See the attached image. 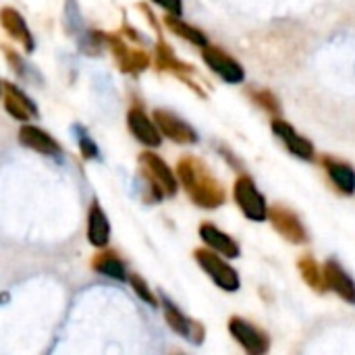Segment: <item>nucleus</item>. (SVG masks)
Here are the masks:
<instances>
[{"instance_id":"obj_3","label":"nucleus","mask_w":355,"mask_h":355,"mask_svg":"<svg viewBox=\"0 0 355 355\" xmlns=\"http://www.w3.org/2000/svg\"><path fill=\"white\" fill-rule=\"evenodd\" d=\"M218 252L214 250H196L193 252V258L196 262L200 264V268L223 289V291H229V293H235L239 291L241 287V281H239V275L233 266H229L220 256H216Z\"/></svg>"},{"instance_id":"obj_9","label":"nucleus","mask_w":355,"mask_h":355,"mask_svg":"<svg viewBox=\"0 0 355 355\" xmlns=\"http://www.w3.org/2000/svg\"><path fill=\"white\" fill-rule=\"evenodd\" d=\"M162 308H164V320H166V324H168L177 335L185 337L187 341H191V343H196V345L204 343V339H206V329H204L202 322L191 320L189 316H185V314H183L171 300H166V297H164V302H162Z\"/></svg>"},{"instance_id":"obj_26","label":"nucleus","mask_w":355,"mask_h":355,"mask_svg":"<svg viewBox=\"0 0 355 355\" xmlns=\"http://www.w3.org/2000/svg\"><path fill=\"white\" fill-rule=\"evenodd\" d=\"M79 150H81L83 158H89V160L98 158V146L85 131H79Z\"/></svg>"},{"instance_id":"obj_15","label":"nucleus","mask_w":355,"mask_h":355,"mask_svg":"<svg viewBox=\"0 0 355 355\" xmlns=\"http://www.w3.org/2000/svg\"><path fill=\"white\" fill-rule=\"evenodd\" d=\"M19 141L25 148H29L33 152H40L44 156H58L60 154L58 141L50 133H46L44 129H40L35 125H23L19 129Z\"/></svg>"},{"instance_id":"obj_8","label":"nucleus","mask_w":355,"mask_h":355,"mask_svg":"<svg viewBox=\"0 0 355 355\" xmlns=\"http://www.w3.org/2000/svg\"><path fill=\"white\" fill-rule=\"evenodd\" d=\"M102 35H104V42L110 46V50L114 54V60H116V64H119V69L123 73L137 75L139 71L150 67V56L146 52L127 48V44L119 35H114V33H102Z\"/></svg>"},{"instance_id":"obj_19","label":"nucleus","mask_w":355,"mask_h":355,"mask_svg":"<svg viewBox=\"0 0 355 355\" xmlns=\"http://www.w3.org/2000/svg\"><path fill=\"white\" fill-rule=\"evenodd\" d=\"M322 164L327 168V175L329 179L335 183V187L345 193V196H354L355 193V171L352 164L347 162H339V160H333V158H322Z\"/></svg>"},{"instance_id":"obj_6","label":"nucleus","mask_w":355,"mask_h":355,"mask_svg":"<svg viewBox=\"0 0 355 355\" xmlns=\"http://www.w3.org/2000/svg\"><path fill=\"white\" fill-rule=\"evenodd\" d=\"M229 333L250 355H262L270 349L268 335L264 331H260L258 327H254L252 322L239 318V316L229 318Z\"/></svg>"},{"instance_id":"obj_14","label":"nucleus","mask_w":355,"mask_h":355,"mask_svg":"<svg viewBox=\"0 0 355 355\" xmlns=\"http://www.w3.org/2000/svg\"><path fill=\"white\" fill-rule=\"evenodd\" d=\"M322 270H324L327 289L337 293L343 302L355 304V283L354 279L343 270V266L337 260H327Z\"/></svg>"},{"instance_id":"obj_16","label":"nucleus","mask_w":355,"mask_h":355,"mask_svg":"<svg viewBox=\"0 0 355 355\" xmlns=\"http://www.w3.org/2000/svg\"><path fill=\"white\" fill-rule=\"evenodd\" d=\"M0 19H2V27H4V31H6L15 42H19L27 54H29V52H33L35 42H33V35H31V31H29V27H27V23H25L23 15H21V12H17V10H15V8H10V6H4V8H2V12H0Z\"/></svg>"},{"instance_id":"obj_2","label":"nucleus","mask_w":355,"mask_h":355,"mask_svg":"<svg viewBox=\"0 0 355 355\" xmlns=\"http://www.w3.org/2000/svg\"><path fill=\"white\" fill-rule=\"evenodd\" d=\"M139 171L144 175V179L148 181V185L154 191V198H173L179 189L177 177L175 173L168 168V164L154 152H141L139 154Z\"/></svg>"},{"instance_id":"obj_22","label":"nucleus","mask_w":355,"mask_h":355,"mask_svg":"<svg viewBox=\"0 0 355 355\" xmlns=\"http://www.w3.org/2000/svg\"><path fill=\"white\" fill-rule=\"evenodd\" d=\"M297 270L302 275V279L306 281V285L312 291L324 293L327 291V281H324V270L318 266V262L312 256H304L297 260Z\"/></svg>"},{"instance_id":"obj_7","label":"nucleus","mask_w":355,"mask_h":355,"mask_svg":"<svg viewBox=\"0 0 355 355\" xmlns=\"http://www.w3.org/2000/svg\"><path fill=\"white\" fill-rule=\"evenodd\" d=\"M202 58L227 83H241L245 79L243 67L231 54H227L223 48H216V46L208 44V46L202 48Z\"/></svg>"},{"instance_id":"obj_27","label":"nucleus","mask_w":355,"mask_h":355,"mask_svg":"<svg viewBox=\"0 0 355 355\" xmlns=\"http://www.w3.org/2000/svg\"><path fill=\"white\" fill-rule=\"evenodd\" d=\"M154 2L160 4L171 15H181V10H183V2L181 0H154Z\"/></svg>"},{"instance_id":"obj_11","label":"nucleus","mask_w":355,"mask_h":355,"mask_svg":"<svg viewBox=\"0 0 355 355\" xmlns=\"http://www.w3.org/2000/svg\"><path fill=\"white\" fill-rule=\"evenodd\" d=\"M127 127L137 141L150 148H158L162 144V131L158 129L156 121L150 119L141 108H131L127 114Z\"/></svg>"},{"instance_id":"obj_13","label":"nucleus","mask_w":355,"mask_h":355,"mask_svg":"<svg viewBox=\"0 0 355 355\" xmlns=\"http://www.w3.org/2000/svg\"><path fill=\"white\" fill-rule=\"evenodd\" d=\"M2 100H4V108H6V112L12 116V119H17V121H21V123H27V121H31V119H35L37 116V108H35V104L19 89V87H15L12 83H8V81H2Z\"/></svg>"},{"instance_id":"obj_10","label":"nucleus","mask_w":355,"mask_h":355,"mask_svg":"<svg viewBox=\"0 0 355 355\" xmlns=\"http://www.w3.org/2000/svg\"><path fill=\"white\" fill-rule=\"evenodd\" d=\"M158 125V129L162 131L164 137H168L175 144H196L198 141V133L191 125H187L183 119H179L177 114L168 112V110H154L152 116Z\"/></svg>"},{"instance_id":"obj_12","label":"nucleus","mask_w":355,"mask_h":355,"mask_svg":"<svg viewBox=\"0 0 355 355\" xmlns=\"http://www.w3.org/2000/svg\"><path fill=\"white\" fill-rule=\"evenodd\" d=\"M272 133L287 146V150L293 154V156H297V158H302V160H314V146H312V141L308 139V137H304V135H300L287 121H283V119H275L272 121Z\"/></svg>"},{"instance_id":"obj_4","label":"nucleus","mask_w":355,"mask_h":355,"mask_svg":"<svg viewBox=\"0 0 355 355\" xmlns=\"http://www.w3.org/2000/svg\"><path fill=\"white\" fill-rule=\"evenodd\" d=\"M233 198L237 202V206L241 208V212L254 220V223H264L268 218V206H266V200L264 196L258 191L256 183L252 177L248 175H241L235 185H233Z\"/></svg>"},{"instance_id":"obj_17","label":"nucleus","mask_w":355,"mask_h":355,"mask_svg":"<svg viewBox=\"0 0 355 355\" xmlns=\"http://www.w3.org/2000/svg\"><path fill=\"white\" fill-rule=\"evenodd\" d=\"M200 237L210 250H214V252H218V254H223L227 258H239V254H241L239 243L233 237H229L227 233H223L218 227L210 225V223H204L200 227Z\"/></svg>"},{"instance_id":"obj_20","label":"nucleus","mask_w":355,"mask_h":355,"mask_svg":"<svg viewBox=\"0 0 355 355\" xmlns=\"http://www.w3.org/2000/svg\"><path fill=\"white\" fill-rule=\"evenodd\" d=\"M92 268L108 279H114V281H125L129 279L127 277V268L123 264V260L114 254V252H100L94 256L92 260Z\"/></svg>"},{"instance_id":"obj_5","label":"nucleus","mask_w":355,"mask_h":355,"mask_svg":"<svg viewBox=\"0 0 355 355\" xmlns=\"http://www.w3.org/2000/svg\"><path fill=\"white\" fill-rule=\"evenodd\" d=\"M268 220H270V225L275 227V231H277L283 239H287L289 243L300 245V243H306V241H308V231H306L304 223L300 220V216H297L291 208L281 206V204L270 206V210H268Z\"/></svg>"},{"instance_id":"obj_1","label":"nucleus","mask_w":355,"mask_h":355,"mask_svg":"<svg viewBox=\"0 0 355 355\" xmlns=\"http://www.w3.org/2000/svg\"><path fill=\"white\" fill-rule=\"evenodd\" d=\"M177 177L189 200L206 210L218 208L225 204V189L220 181L212 175L204 160L196 156H183L177 162Z\"/></svg>"},{"instance_id":"obj_21","label":"nucleus","mask_w":355,"mask_h":355,"mask_svg":"<svg viewBox=\"0 0 355 355\" xmlns=\"http://www.w3.org/2000/svg\"><path fill=\"white\" fill-rule=\"evenodd\" d=\"M164 25L175 33V35H179V37H183V40H187L189 44H193V46H200V48H204V46H208V37H206V33L204 31H200L198 27H193V25H189V23H185V21H181L179 19V15H166L164 17Z\"/></svg>"},{"instance_id":"obj_25","label":"nucleus","mask_w":355,"mask_h":355,"mask_svg":"<svg viewBox=\"0 0 355 355\" xmlns=\"http://www.w3.org/2000/svg\"><path fill=\"white\" fill-rule=\"evenodd\" d=\"M129 283H131V287H133V291L146 302V304H150V306H158V300H156V295L150 291V287H148V283L139 277V275H131L129 277Z\"/></svg>"},{"instance_id":"obj_24","label":"nucleus","mask_w":355,"mask_h":355,"mask_svg":"<svg viewBox=\"0 0 355 355\" xmlns=\"http://www.w3.org/2000/svg\"><path fill=\"white\" fill-rule=\"evenodd\" d=\"M248 96L254 100L256 106H260L262 110L270 112V114H279L281 112V102L279 98L270 92V89H250Z\"/></svg>"},{"instance_id":"obj_18","label":"nucleus","mask_w":355,"mask_h":355,"mask_svg":"<svg viewBox=\"0 0 355 355\" xmlns=\"http://www.w3.org/2000/svg\"><path fill=\"white\" fill-rule=\"evenodd\" d=\"M87 239L94 248H106L110 239V223L98 202L89 206L87 214Z\"/></svg>"},{"instance_id":"obj_23","label":"nucleus","mask_w":355,"mask_h":355,"mask_svg":"<svg viewBox=\"0 0 355 355\" xmlns=\"http://www.w3.org/2000/svg\"><path fill=\"white\" fill-rule=\"evenodd\" d=\"M156 62H158V69H160V71H171V73H175V75H179V77H181L183 73H193V67L181 62V60L175 56L173 48H171L168 44H164V42H158V46H156Z\"/></svg>"}]
</instances>
